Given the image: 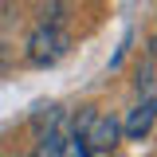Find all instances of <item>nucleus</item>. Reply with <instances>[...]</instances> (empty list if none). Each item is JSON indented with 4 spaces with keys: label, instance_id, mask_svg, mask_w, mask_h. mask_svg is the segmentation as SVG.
I'll use <instances>...</instances> for the list:
<instances>
[{
    "label": "nucleus",
    "instance_id": "f03ea898",
    "mask_svg": "<svg viewBox=\"0 0 157 157\" xmlns=\"http://www.w3.org/2000/svg\"><path fill=\"white\" fill-rule=\"evenodd\" d=\"M71 51V36L59 28V24H43L28 36V63L32 67H51Z\"/></svg>",
    "mask_w": 157,
    "mask_h": 157
},
{
    "label": "nucleus",
    "instance_id": "423d86ee",
    "mask_svg": "<svg viewBox=\"0 0 157 157\" xmlns=\"http://www.w3.org/2000/svg\"><path fill=\"white\" fill-rule=\"evenodd\" d=\"M102 157H118V153H102Z\"/></svg>",
    "mask_w": 157,
    "mask_h": 157
},
{
    "label": "nucleus",
    "instance_id": "39448f33",
    "mask_svg": "<svg viewBox=\"0 0 157 157\" xmlns=\"http://www.w3.org/2000/svg\"><path fill=\"white\" fill-rule=\"evenodd\" d=\"M137 90H141L145 98H153V51L145 55V67L137 71Z\"/></svg>",
    "mask_w": 157,
    "mask_h": 157
},
{
    "label": "nucleus",
    "instance_id": "7ed1b4c3",
    "mask_svg": "<svg viewBox=\"0 0 157 157\" xmlns=\"http://www.w3.org/2000/svg\"><path fill=\"white\" fill-rule=\"evenodd\" d=\"M153 122H157V110H153V98H141L134 110H130V118L122 122V134L130 137V141H145V137L153 134Z\"/></svg>",
    "mask_w": 157,
    "mask_h": 157
},
{
    "label": "nucleus",
    "instance_id": "f257e3e1",
    "mask_svg": "<svg viewBox=\"0 0 157 157\" xmlns=\"http://www.w3.org/2000/svg\"><path fill=\"white\" fill-rule=\"evenodd\" d=\"M71 134L82 137V145L90 153H114L118 137H122V122L114 114H98L94 106H82V114L75 118V130Z\"/></svg>",
    "mask_w": 157,
    "mask_h": 157
},
{
    "label": "nucleus",
    "instance_id": "20e7f679",
    "mask_svg": "<svg viewBox=\"0 0 157 157\" xmlns=\"http://www.w3.org/2000/svg\"><path fill=\"white\" fill-rule=\"evenodd\" d=\"M32 157H67V130H47L39 134V145Z\"/></svg>",
    "mask_w": 157,
    "mask_h": 157
}]
</instances>
